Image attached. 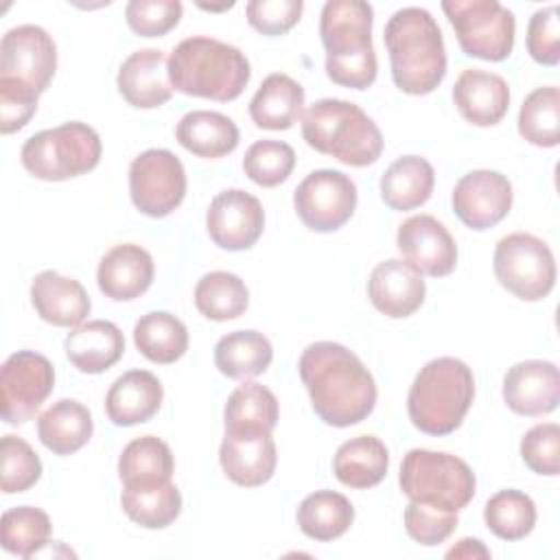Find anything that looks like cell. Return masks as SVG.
<instances>
[{"instance_id":"cell-48","label":"cell","mask_w":560,"mask_h":560,"mask_svg":"<svg viewBox=\"0 0 560 560\" xmlns=\"http://www.w3.org/2000/svg\"><path fill=\"white\" fill-rule=\"evenodd\" d=\"M302 11V0H252L245 7L249 26L269 37L289 33L300 22Z\"/></svg>"},{"instance_id":"cell-27","label":"cell","mask_w":560,"mask_h":560,"mask_svg":"<svg viewBox=\"0 0 560 560\" xmlns=\"http://www.w3.org/2000/svg\"><path fill=\"white\" fill-rule=\"evenodd\" d=\"M175 138L192 155L217 160L238 147L241 133L230 116L210 109H192L177 122Z\"/></svg>"},{"instance_id":"cell-17","label":"cell","mask_w":560,"mask_h":560,"mask_svg":"<svg viewBox=\"0 0 560 560\" xmlns=\"http://www.w3.org/2000/svg\"><path fill=\"white\" fill-rule=\"evenodd\" d=\"M396 247L405 262L431 278L448 276L457 265V245L451 232L431 214H413L398 225Z\"/></svg>"},{"instance_id":"cell-40","label":"cell","mask_w":560,"mask_h":560,"mask_svg":"<svg viewBox=\"0 0 560 560\" xmlns=\"http://www.w3.org/2000/svg\"><path fill=\"white\" fill-rule=\"evenodd\" d=\"M518 133L534 147L560 142V90L556 85L529 92L518 112Z\"/></svg>"},{"instance_id":"cell-45","label":"cell","mask_w":560,"mask_h":560,"mask_svg":"<svg viewBox=\"0 0 560 560\" xmlns=\"http://www.w3.org/2000/svg\"><path fill=\"white\" fill-rule=\"evenodd\" d=\"M184 7L179 0H131L125 7L129 28L140 37H162L182 20Z\"/></svg>"},{"instance_id":"cell-10","label":"cell","mask_w":560,"mask_h":560,"mask_svg":"<svg viewBox=\"0 0 560 560\" xmlns=\"http://www.w3.org/2000/svg\"><path fill=\"white\" fill-rule=\"evenodd\" d=\"M492 269L499 284L525 302L547 298L556 284V260L549 245L527 232H512L497 243Z\"/></svg>"},{"instance_id":"cell-8","label":"cell","mask_w":560,"mask_h":560,"mask_svg":"<svg viewBox=\"0 0 560 560\" xmlns=\"http://www.w3.org/2000/svg\"><path fill=\"white\" fill-rule=\"evenodd\" d=\"M398 483L411 501L431 503L451 512L464 510L477 488L475 472L464 459L429 448H411L402 457Z\"/></svg>"},{"instance_id":"cell-35","label":"cell","mask_w":560,"mask_h":560,"mask_svg":"<svg viewBox=\"0 0 560 560\" xmlns=\"http://www.w3.org/2000/svg\"><path fill=\"white\" fill-rule=\"evenodd\" d=\"M122 512L147 529L168 527L182 512V494L173 481L122 486Z\"/></svg>"},{"instance_id":"cell-38","label":"cell","mask_w":560,"mask_h":560,"mask_svg":"<svg viewBox=\"0 0 560 560\" xmlns=\"http://www.w3.org/2000/svg\"><path fill=\"white\" fill-rule=\"evenodd\" d=\"M195 306L212 322L236 319L249 306V291L236 273L210 271L195 287Z\"/></svg>"},{"instance_id":"cell-19","label":"cell","mask_w":560,"mask_h":560,"mask_svg":"<svg viewBox=\"0 0 560 560\" xmlns=\"http://www.w3.org/2000/svg\"><path fill=\"white\" fill-rule=\"evenodd\" d=\"M427 295L422 273L402 258L378 262L368 280V298L372 306L392 319L413 315Z\"/></svg>"},{"instance_id":"cell-30","label":"cell","mask_w":560,"mask_h":560,"mask_svg":"<svg viewBox=\"0 0 560 560\" xmlns=\"http://www.w3.org/2000/svg\"><path fill=\"white\" fill-rule=\"evenodd\" d=\"M435 186L433 166L420 155H402L394 160L381 175V199L398 212L420 208L429 201Z\"/></svg>"},{"instance_id":"cell-11","label":"cell","mask_w":560,"mask_h":560,"mask_svg":"<svg viewBox=\"0 0 560 560\" xmlns=\"http://www.w3.org/2000/svg\"><path fill=\"white\" fill-rule=\"evenodd\" d=\"M129 195L147 217H168L186 197V171L168 149H147L129 164Z\"/></svg>"},{"instance_id":"cell-41","label":"cell","mask_w":560,"mask_h":560,"mask_svg":"<svg viewBox=\"0 0 560 560\" xmlns=\"http://www.w3.org/2000/svg\"><path fill=\"white\" fill-rule=\"evenodd\" d=\"M483 521L501 540H521L536 525V503L521 490H499L488 499Z\"/></svg>"},{"instance_id":"cell-3","label":"cell","mask_w":560,"mask_h":560,"mask_svg":"<svg viewBox=\"0 0 560 560\" xmlns=\"http://www.w3.org/2000/svg\"><path fill=\"white\" fill-rule=\"evenodd\" d=\"M249 77L245 52L206 35L182 39L168 57L171 85L188 96L228 103L243 94Z\"/></svg>"},{"instance_id":"cell-9","label":"cell","mask_w":560,"mask_h":560,"mask_svg":"<svg viewBox=\"0 0 560 560\" xmlns=\"http://www.w3.org/2000/svg\"><path fill=\"white\" fill-rule=\"evenodd\" d=\"M446 13L459 48L468 57L503 61L514 48V13L497 0H444Z\"/></svg>"},{"instance_id":"cell-49","label":"cell","mask_w":560,"mask_h":560,"mask_svg":"<svg viewBox=\"0 0 560 560\" xmlns=\"http://www.w3.org/2000/svg\"><path fill=\"white\" fill-rule=\"evenodd\" d=\"M39 101V92L33 88L9 79L0 77V131L13 133L20 131L35 114Z\"/></svg>"},{"instance_id":"cell-44","label":"cell","mask_w":560,"mask_h":560,"mask_svg":"<svg viewBox=\"0 0 560 560\" xmlns=\"http://www.w3.org/2000/svg\"><path fill=\"white\" fill-rule=\"evenodd\" d=\"M402 518L407 534L424 547H435L444 542L457 527V512L422 501H409Z\"/></svg>"},{"instance_id":"cell-43","label":"cell","mask_w":560,"mask_h":560,"mask_svg":"<svg viewBox=\"0 0 560 560\" xmlns=\"http://www.w3.org/2000/svg\"><path fill=\"white\" fill-rule=\"evenodd\" d=\"M0 472L4 494L26 492L42 477V459L26 440L4 435L0 442Z\"/></svg>"},{"instance_id":"cell-18","label":"cell","mask_w":560,"mask_h":560,"mask_svg":"<svg viewBox=\"0 0 560 560\" xmlns=\"http://www.w3.org/2000/svg\"><path fill=\"white\" fill-rule=\"evenodd\" d=\"M503 400L518 416H545L558 407L560 372L556 363L527 359L514 363L503 378Z\"/></svg>"},{"instance_id":"cell-28","label":"cell","mask_w":560,"mask_h":560,"mask_svg":"<svg viewBox=\"0 0 560 560\" xmlns=\"http://www.w3.org/2000/svg\"><path fill=\"white\" fill-rule=\"evenodd\" d=\"M304 88L289 74H269L249 101V116L256 127L284 131L302 118Z\"/></svg>"},{"instance_id":"cell-51","label":"cell","mask_w":560,"mask_h":560,"mask_svg":"<svg viewBox=\"0 0 560 560\" xmlns=\"http://www.w3.org/2000/svg\"><path fill=\"white\" fill-rule=\"evenodd\" d=\"M199 7L206 9V11H225V9L234 7V2H228V4H221V7H214V4H199Z\"/></svg>"},{"instance_id":"cell-33","label":"cell","mask_w":560,"mask_h":560,"mask_svg":"<svg viewBox=\"0 0 560 560\" xmlns=\"http://www.w3.org/2000/svg\"><path fill=\"white\" fill-rule=\"evenodd\" d=\"M295 518L304 536L317 542H328L350 529L354 521V508L341 492L315 490L302 499Z\"/></svg>"},{"instance_id":"cell-36","label":"cell","mask_w":560,"mask_h":560,"mask_svg":"<svg viewBox=\"0 0 560 560\" xmlns=\"http://www.w3.org/2000/svg\"><path fill=\"white\" fill-rule=\"evenodd\" d=\"M133 343L153 363L168 365L188 350V330L182 319L166 311H151L133 326Z\"/></svg>"},{"instance_id":"cell-29","label":"cell","mask_w":560,"mask_h":560,"mask_svg":"<svg viewBox=\"0 0 560 560\" xmlns=\"http://www.w3.org/2000/svg\"><path fill=\"white\" fill-rule=\"evenodd\" d=\"M94 433L92 413L85 405L72 398L52 402L37 418L39 442L55 455H72L83 448Z\"/></svg>"},{"instance_id":"cell-21","label":"cell","mask_w":560,"mask_h":560,"mask_svg":"<svg viewBox=\"0 0 560 560\" xmlns=\"http://www.w3.org/2000/svg\"><path fill=\"white\" fill-rule=\"evenodd\" d=\"M122 98L138 109H153L173 96L168 79V61L158 48H142L131 52L118 68L116 77Z\"/></svg>"},{"instance_id":"cell-32","label":"cell","mask_w":560,"mask_h":560,"mask_svg":"<svg viewBox=\"0 0 560 560\" xmlns=\"http://www.w3.org/2000/svg\"><path fill=\"white\" fill-rule=\"evenodd\" d=\"M271 341L258 330L228 332L214 346V365L228 378H254L271 365Z\"/></svg>"},{"instance_id":"cell-46","label":"cell","mask_w":560,"mask_h":560,"mask_svg":"<svg viewBox=\"0 0 560 560\" xmlns=\"http://www.w3.org/2000/svg\"><path fill=\"white\" fill-rule=\"evenodd\" d=\"M521 457L532 472L556 477L560 472V427L556 422L532 427L521 440Z\"/></svg>"},{"instance_id":"cell-50","label":"cell","mask_w":560,"mask_h":560,"mask_svg":"<svg viewBox=\"0 0 560 560\" xmlns=\"http://www.w3.org/2000/svg\"><path fill=\"white\" fill-rule=\"evenodd\" d=\"M446 558H490V549L479 538H462L446 551Z\"/></svg>"},{"instance_id":"cell-39","label":"cell","mask_w":560,"mask_h":560,"mask_svg":"<svg viewBox=\"0 0 560 560\" xmlns=\"http://www.w3.org/2000/svg\"><path fill=\"white\" fill-rule=\"evenodd\" d=\"M52 532V523L48 514L33 505H18L2 514L0 536H2V549L20 556V558H33L42 549L48 547Z\"/></svg>"},{"instance_id":"cell-12","label":"cell","mask_w":560,"mask_h":560,"mask_svg":"<svg viewBox=\"0 0 560 560\" xmlns=\"http://www.w3.org/2000/svg\"><path fill=\"white\" fill-rule=\"evenodd\" d=\"M354 182L335 168L308 173L293 192V206L300 221L313 232H335L357 210Z\"/></svg>"},{"instance_id":"cell-14","label":"cell","mask_w":560,"mask_h":560,"mask_svg":"<svg viewBox=\"0 0 560 560\" xmlns=\"http://www.w3.org/2000/svg\"><path fill=\"white\" fill-rule=\"evenodd\" d=\"M57 70V46L35 24H22L2 35L0 77L15 79L35 92H46Z\"/></svg>"},{"instance_id":"cell-37","label":"cell","mask_w":560,"mask_h":560,"mask_svg":"<svg viewBox=\"0 0 560 560\" xmlns=\"http://www.w3.org/2000/svg\"><path fill=\"white\" fill-rule=\"evenodd\" d=\"M175 459L168 444L155 435L131 440L118 457V477L122 486H142L171 481Z\"/></svg>"},{"instance_id":"cell-47","label":"cell","mask_w":560,"mask_h":560,"mask_svg":"<svg viewBox=\"0 0 560 560\" xmlns=\"http://www.w3.org/2000/svg\"><path fill=\"white\" fill-rule=\"evenodd\" d=\"M527 52L540 66H558L560 61V20L558 4L538 9L527 24Z\"/></svg>"},{"instance_id":"cell-34","label":"cell","mask_w":560,"mask_h":560,"mask_svg":"<svg viewBox=\"0 0 560 560\" xmlns=\"http://www.w3.org/2000/svg\"><path fill=\"white\" fill-rule=\"evenodd\" d=\"M225 433H245V431H262L271 433L278 424V398L276 394L256 383L238 385L225 402L223 409Z\"/></svg>"},{"instance_id":"cell-23","label":"cell","mask_w":560,"mask_h":560,"mask_svg":"<svg viewBox=\"0 0 560 560\" xmlns=\"http://www.w3.org/2000/svg\"><path fill=\"white\" fill-rule=\"evenodd\" d=\"M453 103L470 125L492 127L508 114L510 85L494 72L466 68L453 85Z\"/></svg>"},{"instance_id":"cell-13","label":"cell","mask_w":560,"mask_h":560,"mask_svg":"<svg viewBox=\"0 0 560 560\" xmlns=\"http://www.w3.org/2000/svg\"><path fill=\"white\" fill-rule=\"evenodd\" d=\"M52 387L55 368L44 354L33 350L13 352L0 372L2 420L7 424L28 422L50 396Z\"/></svg>"},{"instance_id":"cell-16","label":"cell","mask_w":560,"mask_h":560,"mask_svg":"<svg viewBox=\"0 0 560 560\" xmlns=\"http://www.w3.org/2000/svg\"><path fill=\"white\" fill-rule=\"evenodd\" d=\"M512 199L514 192L510 179L490 168H477L462 175L451 195L457 219L477 232L503 221L512 208Z\"/></svg>"},{"instance_id":"cell-31","label":"cell","mask_w":560,"mask_h":560,"mask_svg":"<svg viewBox=\"0 0 560 560\" xmlns=\"http://www.w3.org/2000/svg\"><path fill=\"white\" fill-rule=\"evenodd\" d=\"M389 468V453L385 444L374 435H357L343 442L332 459L335 477L357 490L381 483Z\"/></svg>"},{"instance_id":"cell-2","label":"cell","mask_w":560,"mask_h":560,"mask_svg":"<svg viewBox=\"0 0 560 560\" xmlns=\"http://www.w3.org/2000/svg\"><path fill=\"white\" fill-rule=\"evenodd\" d=\"M394 85L413 96L431 94L446 74V48L435 18L420 7L398 9L383 31Z\"/></svg>"},{"instance_id":"cell-24","label":"cell","mask_w":560,"mask_h":560,"mask_svg":"<svg viewBox=\"0 0 560 560\" xmlns=\"http://www.w3.org/2000/svg\"><path fill=\"white\" fill-rule=\"evenodd\" d=\"M31 302L44 322L59 328L81 326L92 308L85 287L55 269L39 271L33 278Z\"/></svg>"},{"instance_id":"cell-22","label":"cell","mask_w":560,"mask_h":560,"mask_svg":"<svg viewBox=\"0 0 560 560\" xmlns=\"http://www.w3.org/2000/svg\"><path fill=\"white\" fill-rule=\"evenodd\" d=\"M153 258L136 243L114 245L98 262L96 282L105 298L129 302L140 298L153 282Z\"/></svg>"},{"instance_id":"cell-4","label":"cell","mask_w":560,"mask_h":560,"mask_svg":"<svg viewBox=\"0 0 560 560\" xmlns=\"http://www.w3.org/2000/svg\"><path fill=\"white\" fill-rule=\"evenodd\" d=\"M374 9L361 0H330L322 9L319 37L326 48V74L332 83L365 90L376 79L372 46Z\"/></svg>"},{"instance_id":"cell-7","label":"cell","mask_w":560,"mask_h":560,"mask_svg":"<svg viewBox=\"0 0 560 560\" xmlns=\"http://www.w3.org/2000/svg\"><path fill=\"white\" fill-rule=\"evenodd\" d=\"M103 144L98 133L79 120L33 133L20 151L22 166L37 179L63 182L98 166Z\"/></svg>"},{"instance_id":"cell-6","label":"cell","mask_w":560,"mask_h":560,"mask_svg":"<svg viewBox=\"0 0 560 560\" xmlns=\"http://www.w3.org/2000/svg\"><path fill=\"white\" fill-rule=\"evenodd\" d=\"M306 144L348 166H370L383 153L378 125L357 105L341 98H319L302 114Z\"/></svg>"},{"instance_id":"cell-42","label":"cell","mask_w":560,"mask_h":560,"mask_svg":"<svg viewBox=\"0 0 560 560\" xmlns=\"http://www.w3.org/2000/svg\"><path fill=\"white\" fill-rule=\"evenodd\" d=\"M293 166L295 151L282 140H258L245 151L243 158L245 175L262 188H273L287 182Z\"/></svg>"},{"instance_id":"cell-20","label":"cell","mask_w":560,"mask_h":560,"mask_svg":"<svg viewBox=\"0 0 560 560\" xmlns=\"http://www.w3.org/2000/svg\"><path fill=\"white\" fill-rule=\"evenodd\" d=\"M219 462L230 481L243 488H256L267 483L278 464L276 442L271 433L245 431V433H225Z\"/></svg>"},{"instance_id":"cell-26","label":"cell","mask_w":560,"mask_h":560,"mask_svg":"<svg viewBox=\"0 0 560 560\" xmlns=\"http://www.w3.org/2000/svg\"><path fill=\"white\" fill-rule=\"evenodd\" d=\"M63 350L68 361L83 374L109 370L125 352V337L114 322L92 319L66 335Z\"/></svg>"},{"instance_id":"cell-25","label":"cell","mask_w":560,"mask_h":560,"mask_svg":"<svg viewBox=\"0 0 560 560\" xmlns=\"http://www.w3.org/2000/svg\"><path fill=\"white\" fill-rule=\"evenodd\" d=\"M164 398V387L149 370H129L118 376L105 396L107 418L116 427H133L151 420Z\"/></svg>"},{"instance_id":"cell-15","label":"cell","mask_w":560,"mask_h":560,"mask_svg":"<svg viewBox=\"0 0 560 560\" xmlns=\"http://www.w3.org/2000/svg\"><path fill=\"white\" fill-rule=\"evenodd\" d=\"M206 230L210 241L221 249H249L265 230L262 203L241 188L221 190L208 206Z\"/></svg>"},{"instance_id":"cell-5","label":"cell","mask_w":560,"mask_h":560,"mask_svg":"<svg viewBox=\"0 0 560 560\" xmlns=\"http://www.w3.org/2000/svg\"><path fill=\"white\" fill-rule=\"evenodd\" d=\"M475 398V376L455 357H438L416 374L407 413L416 429L427 435H448L464 422Z\"/></svg>"},{"instance_id":"cell-1","label":"cell","mask_w":560,"mask_h":560,"mask_svg":"<svg viewBox=\"0 0 560 560\" xmlns=\"http://www.w3.org/2000/svg\"><path fill=\"white\" fill-rule=\"evenodd\" d=\"M313 411L328 427L363 422L376 405V383L363 361L341 343L315 341L298 361Z\"/></svg>"}]
</instances>
